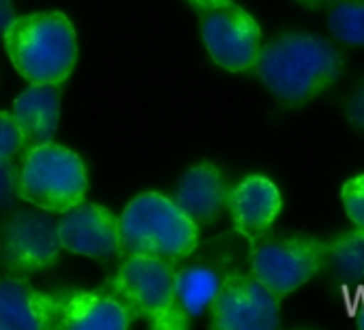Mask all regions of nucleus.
<instances>
[{
	"instance_id": "f03ea898",
	"label": "nucleus",
	"mask_w": 364,
	"mask_h": 330,
	"mask_svg": "<svg viewBox=\"0 0 364 330\" xmlns=\"http://www.w3.org/2000/svg\"><path fill=\"white\" fill-rule=\"evenodd\" d=\"M14 67L31 84H63L77 60V39L65 14L16 18L3 35Z\"/></svg>"
},
{
	"instance_id": "f8f14e48",
	"label": "nucleus",
	"mask_w": 364,
	"mask_h": 330,
	"mask_svg": "<svg viewBox=\"0 0 364 330\" xmlns=\"http://www.w3.org/2000/svg\"><path fill=\"white\" fill-rule=\"evenodd\" d=\"M281 193L266 176L245 179L228 193V208L234 228L249 240H259L281 213Z\"/></svg>"
},
{
	"instance_id": "1a4fd4ad",
	"label": "nucleus",
	"mask_w": 364,
	"mask_h": 330,
	"mask_svg": "<svg viewBox=\"0 0 364 330\" xmlns=\"http://www.w3.org/2000/svg\"><path fill=\"white\" fill-rule=\"evenodd\" d=\"M60 249L58 225L48 211L16 213L3 234V257L11 268L22 272L54 266Z\"/></svg>"
},
{
	"instance_id": "6ab92c4d",
	"label": "nucleus",
	"mask_w": 364,
	"mask_h": 330,
	"mask_svg": "<svg viewBox=\"0 0 364 330\" xmlns=\"http://www.w3.org/2000/svg\"><path fill=\"white\" fill-rule=\"evenodd\" d=\"M343 208L355 228L364 230V174L349 179L341 189Z\"/></svg>"
},
{
	"instance_id": "393cba45",
	"label": "nucleus",
	"mask_w": 364,
	"mask_h": 330,
	"mask_svg": "<svg viewBox=\"0 0 364 330\" xmlns=\"http://www.w3.org/2000/svg\"><path fill=\"white\" fill-rule=\"evenodd\" d=\"M298 3L304 5V7H309V9H323V7H328V5L338 3V0H298Z\"/></svg>"
},
{
	"instance_id": "20e7f679",
	"label": "nucleus",
	"mask_w": 364,
	"mask_h": 330,
	"mask_svg": "<svg viewBox=\"0 0 364 330\" xmlns=\"http://www.w3.org/2000/svg\"><path fill=\"white\" fill-rule=\"evenodd\" d=\"M173 277V264L146 255H127L109 287L133 317H144L159 330H180L189 326V317L176 302Z\"/></svg>"
},
{
	"instance_id": "9b49d317",
	"label": "nucleus",
	"mask_w": 364,
	"mask_h": 330,
	"mask_svg": "<svg viewBox=\"0 0 364 330\" xmlns=\"http://www.w3.org/2000/svg\"><path fill=\"white\" fill-rule=\"evenodd\" d=\"M63 298L37 292L26 279H0V330L60 328Z\"/></svg>"
},
{
	"instance_id": "6e6552de",
	"label": "nucleus",
	"mask_w": 364,
	"mask_h": 330,
	"mask_svg": "<svg viewBox=\"0 0 364 330\" xmlns=\"http://www.w3.org/2000/svg\"><path fill=\"white\" fill-rule=\"evenodd\" d=\"M217 330H274L281 324L279 298L255 277L232 275L213 302Z\"/></svg>"
},
{
	"instance_id": "dca6fc26",
	"label": "nucleus",
	"mask_w": 364,
	"mask_h": 330,
	"mask_svg": "<svg viewBox=\"0 0 364 330\" xmlns=\"http://www.w3.org/2000/svg\"><path fill=\"white\" fill-rule=\"evenodd\" d=\"M221 285H223V277L210 266L182 268L173 277L176 302L189 319L198 317L213 307Z\"/></svg>"
},
{
	"instance_id": "9d476101",
	"label": "nucleus",
	"mask_w": 364,
	"mask_h": 330,
	"mask_svg": "<svg viewBox=\"0 0 364 330\" xmlns=\"http://www.w3.org/2000/svg\"><path fill=\"white\" fill-rule=\"evenodd\" d=\"M60 215L56 225L63 249L99 262L120 255V219L112 211L82 200Z\"/></svg>"
},
{
	"instance_id": "4468645a",
	"label": "nucleus",
	"mask_w": 364,
	"mask_h": 330,
	"mask_svg": "<svg viewBox=\"0 0 364 330\" xmlns=\"http://www.w3.org/2000/svg\"><path fill=\"white\" fill-rule=\"evenodd\" d=\"M14 118L24 137V150L54 139L60 120V84H31L14 101Z\"/></svg>"
},
{
	"instance_id": "a211bd4d",
	"label": "nucleus",
	"mask_w": 364,
	"mask_h": 330,
	"mask_svg": "<svg viewBox=\"0 0 364 330\" xmlns=\"http://www.w3.org/2000/svg\"><path fill=\"white\" fill-rule=\"evenodd\" d=\"M330 35L345 46H364V0H338L328 14Z\"/></svg>"
},
{
	"instance_id": "f257e3e1",
	"label": "nucleus",
	"mask_w": 364,
	"mask_h": 330,
	"mask_svg": "<svg viewBox=\"0 0 364 330\" xmlns=\"http://www.w3.org/2000/svg\"><path fill=\"white\" fill-rule=\"evenodd\" d=\"M255 71L279 101L302 105L338 80L343 58L332 41L313 33H287L259 48Z\"/></svg>"
},
{
	"instance_id": "ddd939ff",
	"label": "nucleus",
	"mask_w": 364,
	"mask_h": 330,
	"mask_svg": "<svg viewBox=\"0 0 364 330\" xmlns=\"http://www.w3.org/2000/svg\"><path fill=\"white\" fill-rule=\"evenodd\" d=\"M173 204L198 228L215 223L228 204V187L217 165L204 161L187 170L173 193Z\"/></svg>"
},
{
	"instance_id": "7ed1b4c3",
	"label": "nucleus",
	"mask_w": 364,
	"mask_h": 330,
	"mask_svg": "<svg viewBox=\"0 0 364 330\" xmlns=\"http://www.w3.org/2000/svg\"><path fill=\"white\" fill-rule=\"evenodd\" d=\"M200 240V228L173 200L161 193H141L120 217V253L156 257L176 264L189 257Z\"/></svg>"
},
{
	"instance_id": "a878e982",
	"label": "nucleus",
	"mask_w": 364,
	"mask_h": 330,
	"mask_svg": "<svg viewBox=\"0 0 364 330\" xmlns=\"http://www.w3.org/2000/svg\"><path fill=\"white\" fill-rule=\"evenodd\" d=\"M353 321H355L358 326H362V328H364V298L360 300L358 309L353 311Z\"/></svg>"
},
{
	"instance_id": "412c9836",
	"label": "nucleus",
	"mask_w": 364,
	"mask_h": 330,
	"mask_svg": "<svg viewBox=\"0 0 364 330\" xmlns=\"http://www.w3.org/2000/svg\"><path fill=\"white\" fill-rule=\"evenodd\" d=\"M20 185V170L11 163V159H0V211L14 206Z\"/></svg>"
},
{
	"instance_id": "b1692460",
	"label": "nucleus",
	"mask_w": 364,
	"mask_h": 330,
	"mask_svg": "<svg viewBox=\"0 0 364 330\" xmlns=\"http://www.w3.org/2000/svg\"><path fill=\"white\" fill-rule=\"evenodd\" d=\"M189 3H191L196 9H200V11H208V9H213V7L232 3V0H189Z\"/></svg>"
},
{
	"instance_id": "4be33fe9",
	"label": "nucleus",
	"mask_w": 364,
	"mask_h": 330,
	"mask_svg": "<svg viewBox=\"0 0 364 330\" xmlns=\"http://www.w3.org/2000/svg\"><path fill=\"white\" fill-rule=\"evenodd\" d=\"M347 118L358 129H364V84L349 99V103H347Z\"/></svg>"
},
{
	"instance_id": "5701e85b",
	"label": "nucleus",
	"mask_w": 364,
	"mask_h": 330,
	"mask_svg": "<svg viewBox=\"0 0 364 330\" xmlns=\"http://www.w3.org/2000/svg\"><path fill=\"white\" fill-rule=\"evenodd\" d=\"M16 20V9L11 0H0V37L5 35V31L11 26V22Z\"/></svg>"
},
{
	"instance_id": "aec40b11",
	"label": "nucleus",
	"mask_w": 364,
	"mask_h": 330,
	"mask_svg": "<svg viewBox=\"0 0 364 330\" xmlns=\"http://www.w3.org/2000/svg\"><path fill=\"white\" fill-rule=\"evenodd\" d=\"M24 150L22 131L9 112H0V159H14Z\"/></svg>"
},
{
	"instance_id": "2eb2a0df",
	"label": "nucleus",
	"mask_w": 364,
	"mask_h": 330,
	"mask_svg": "<svg viewBox=\"0 0 364 330\" xmlns=\"http://www.w3.org/2000/svg\"><path fill=\"white\" fill-rule=\"evenodd\" d=\"M135 317L114 294L80 292L63 298L60 328L67 330H124Z\"/></svg>"
},
{
	"instance_id": "f3484780",
	"label": "nucleus",
	"mask_w": 364,
	"mask_h": 330,
	"mask_svg": "<svg viewBox=\"0 0 364 330\" xmlns=\"http://www.w3.org/2000/svg\"><path fill=\"white\" fill-rule=\"evenodd\" d=\"M323 266L341 285H364V230L355 228L323 243Z\"/></svg>"
},
{
	"instance_id": "423d86ee",
	"label": "nucleus",
	"mask_w": 364,
	"mask_h": 330,
	"mask_svg": "<svg viewBox=\"0 0 364 330\" xmlns=\"http://www.w3.org/2000/svg\"><path fill=\"white\" fill-rule=\"evenodd\" d=\"M251 268L253 277L281 300L323 268V243L302 234L264 240L251 253Z\"/></svg>"
},
{
	"instance_id": "0eeeda50",
	"label": "nucleus",
	"mask_w": 364,
	"mask_h": 330,
	"mask_svg": "<svg viewBox=\"0 0 364 330\" xmlns=\"http://www.w3.org/2000/svg\"><path fill=\"white\" fill-rule=\"evenodd\" d=\"M202 39L210 58L232 73L253 69L262 48L259 24L234 3L204 11Z\"/></svg>"
},
{
	"instance_id": "39448f33",
	"label": "nucleus",
	"mask_w": 364,
	"mask_h": 330,
	"mask_svg": "<svg viewBox=\"0 0 364 330\" xmlns=\"http://www.w3.org/2000/svg\"><path fill=\"white\" fill-rule=\"evenodd\" d=\"M88 179L82 159L54 142L26 150L18 196L20 200L48 211L65 213L84 200Z\"/></svg>"
}]
</instances>
